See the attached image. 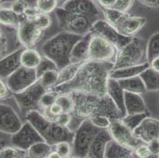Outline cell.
<instances>
[{"mask_svg":"<svg viewBox=\"0 0 159 158\" xmlns=\"http://www.w3.org/2000/svg\"><path fill=\"white\" fill-rule=\"evenodd\" d=\"M75 103L69 129L74 133L82 122L97 115L111 119H121L122 114L108 95L96 96L80 92L70 93Z\"/></svg>","mask_w":159,"mask_h":158,"instance_id":"2","label":"cell"},{"mask_svg":"<svg viewBox=\"0 0 159 158\" xmlns=\"http://www.w3.org/2000/svg\"><path fill=\"white\" fill-rule=\"evenodd\" d=\"M145 63H148L147 43L141 37H135L126 45L117 51L112 69L137 66Z\"/></svg>","mask_w":159,"mask_h":158,"instance_id":"4","label":"cell"},{"mask_svg":"<svg viewBox=\"0 0 159 158\" xmlns=\"http://www.w3.org/2000/svg\"><path fill=\"white\" fill-rule=\"evenodd\" d=\"M159 56V32L154 33L147 43V59L148 63Z\"/></svg>","mask_w":159,"mask_h":158,"instance_id":"35","label":"cell"},{"mask_svg":"<svg viewBox=\"0 0 159 158\" xmlns=\"http://www.w3.org/2000/svg\"><path fill=\"white\" fill-rule=\"evenodd\" d=\"M56 103L63 109V113H72L75 108V103L70 93H58Z\"/></svg>","mask_w":159,"mask_h":158,"instance_id":"36","label":"cell"},{"mask_svg":"<svg viewBox=\"0 0 159 158\" xmlns=\"http://www.w3.org/2000/svg\"><path fill=\"white\" fill-rule=\"evenodd\" d=\"M1 2H2V0H0V3H1Z\"/></svg>","mask_w":159,"mask_h":158,"instance_id":"62","label":"cell"},{"mask_svg":"<svg viewBox=\"0 0 159 158\" xmlns=\"http://www.w3.org/2000/svg\"><path fill=\"white\" fill-rule=\"evenodd\" d=\"M33 21L39 29L44 32L48 29L52 24V19L50 14L44 13H40Z\"/></svg>","mask_w":159,"mask_h":158,"instance_id":"41","label":"cell"},{"mask_svg":"<svg viewBox=\"0 0 159 158\" xmlns=\"http://www.w3.org/2000/svg\"><path fill=\"white\" fill-rule=\"evenodd\" d=\"M89 120L95 127L101 130H104V129L107 130L111 123V119L102 115H94V116L91 117Z\"/></svg>","mask_w":159,"mask_h":158,"instance_id":"44","label":"cell"},{"mask_svg":"<svg viewBox=\"0 0 159 158\" xmlns=\"http://www.w3.org/2000/svg\"><path fill=\"white\" fill-rule=\"evenodd\" d=\"M89 120H86L80 124L74 133L72 141L73 156L80 158L87 157L89 147L99 130Z\"/></svg>","mask_w":159,"mask_h":158,"instance_id":"6","label":"cell"},{"mask_svg":"<svg viewBox=\"0 0 159 158\" xmlns=\"http://www.w3.org/2000/svg\"><path fill=\"white\" fill-rule=\"evenodd\" d=\"M83 63H70L64 67L59 70V78L56 86L70 82L75 78V75L77 74L79 70L80 69Z\"/></svg>","mask_w":159,"mask_h":158,"instance_id":"30","label":"cell"},{"mask_svg":"<svg viewBox=\"0 0 159 158\" xmlns=\"http://www.w3.org/2000/svg\"><path fill=\"white\" fill-rule=\"evenodd\" d=\"M53 149L63 158H69L73 156L72 143L69 142H61L57 143L53 146Z\"/></svg>","mask_w":159,"mask_h":158,"instance_id":"42","label":"cell"},{"mask_svg":"<svg viewBox=\"0 0 159 158\" xmlns=\"http://www.w3.org/2000/svg\"><path fill=\"white\" fill-rule=\"evenodd\" d=\"M73 138L74 132L68 127H63L56 123H52L45 137L44 138V140L53 146L61 142H69L72 143Z\"/></svg>","mask_w":159,"mask_h":158,"instance_id":"19","label":"cell"},{"mask_svg":"<svg viewBox=\"0 0 159 158\" xmlns=\"http://www.w3.org/2000/svg\"><path fill=\"white\" fill-rule=\"evenodd\" d=\"M150 153L154 155H159V138L154 139L147 143Z\"/></svg>","mask_w":159,"mask_h":158,"instance_id":"51","label":"cell"},{"mask_svg":"<svg viewBox=\"0 0 159 158\" xmlns=\"http://www.w3.org/2000/svg\"><path fill=\"white\" fill-rule=\"evenodd\" d=\"M117 51L116 47L109 41L96 35H92L88 60L96 63H113Z\"/></svg>","mask_w":159,"mask_h":158,"instance_id":"7","label":"cell"},{"mask_svg":"<svg viewBox=\"0 0 159 158\" xmlns=\"http://www.w3.org/2000/svg\"><path fill=\"white\" fill-rule=\"evenodd\" d=\"M139 76L145 85L147 92L159 90V73L153 70L149 66Z\"/></svg>","mask_w":159,"mask_h":158,"instance_id":"32","label":"cell"},{"mask_svg":"<svg viewBox=\"0 0 159 158\" xmlns=\"http://www.w3.org/2000/svg\"><path fill=\"white\" fill-rule=\"evenodd\" d=\"M24 47H19L0 59V78L6 80L21 66V53Z\"/></svg>","mask_w":159,"mask_h":158,"instance_id":"17","label":"cell"},{"mask_svg":"<svg viewBox=\"0 0 159 158\" xmlns=\"http://www.w3.org/2000/svg\"><path fill=\"white\" fill-rule=\"evenodd\" d=\"M113 63H96L87 60L82 63L70 82L51 89L56 93L80 92L96 96L107 94V85Z\"/></svg>","mask_w":159,"mask_h":158,"instance_id":"1","label":"cell"},{"mask_svg":"<svg viewBox=\"0 0 159 158\" xmlns=\"http://www.w3.org/2000/svg\"><path fill=\"white\" fill-rule=\"evenodd\" d=\"M149 64H150V67L153 70L159 73V56L158 57L154 58V59H152V60L149 63Z\"/></svg>","mask_w":159,"mask_h":158,"instance_id":"55","label":"cell"},{"mask_svg":"<svg viewBox=\"0 0 159 158\" xmlns=\"http://www.w3.org/2000/svg\"><path fill=\"white\" fill-rule=\"evenodd\" d=\"M6 145H5V142H4V141H2V140H1L0 139V151L3 149V147H5Z\"/></svg>","mask_w":159,"mask_h":158,"instance_id":"57","label":"cell"},{"mask_svg":"<svg viewBox=\"0 0 159 158\" xmlns=\"http://www.w3.org/2000/svg\"><path fill=\"white\" fill-rule=\"evenodd\" d=\"M59 78V70H52L38 78V82L46 90H51L56 85Z\"/></svg>","mask_w":159,"mask_h":158,"instance_id":"34","label":"cell"},{"mask_svg":"<svg viewBox=\"0 0 159 158\" xmlns=\"http://www.w3.org/2000/svg\"><path fill=\"white\" fill-rule=\"evenodd\" d=\"M60 70L58 68L57 65L56 64L54 61L52 60L51 59L46 57V56H43L41 61H40V64L37 66V68L36 69V71H37V76L38 78L40 76L43 74L45 72L48 71V70Z\"/></svg>","mask_w":159,"mask_h":158,"instance_id":"40","label":"cell"},{"mask_svg":"<svg viewBox=\"0 0 159 158\" xmlns=\"http://www.w3.org/2000/svg\"><path fill=\"white\" fill-rule=\"evenodd\" d=\"M65 1H66V0H59V2H60V3H63V2H65Z\"/></svg>","mask_w":159,"mask_h":158,"instance_id":"60","label":"cell"},{"mask_svg":"<svg viewBox=\"0 0 159 158\" xmlns=\"http://www.w3.org/2000/svg\"><path fill=\"white\" fill-rule=\"evenodd\" d=\"M53 150L52 146L42 141L33 144L26 152L28 158H47Z\"/></svg>","mask_w":159,"mask_h":158,"instance_id":"33","label":"cell"},{"mask_svg":"<svg viewBox=\"0 0 159 158\" xmlns=\"http://www.w3.org/2000/svg\"><path fill=\"white\" fill-rule=\"evenodd\" d=\"M11 1L0 3V26L17 29L25 19L24 16L18 15L11 8Z\"/></svg>","mask_w":159,"mask_h":158,"instance_id":"21","label":"cell"},{"mask_svg":"<svg viewBox=\"0 0 159 158\" xmlns=\"http://www.w3.org/2000/svg\"><path fill=\"white\" fill-rule=\"evenodd\" d=\"M38 81L36 70H30L21 66L6 79V82L13 94L18 93Z\"/></svg>","mask_w":159,"mask_h":158,"instance_id":"11","label":"cell"},{"mask_svg":"<svg viewBox=\"0 0 159 158\" xmlns=\"http://www.w3.org/2000/svg\"><path fill=\"white\" fill-rule=\"evenodd\" d=\"M89 33L102 37L109 41L116 47L117 50L122 48L131 40V38L121 35L116 29L107 22L104 18H99L93 22L89 30Z\"/></svg>","mask_w":159,"mask_h":158,"instance_id":"10","label":"cell"},{"mask_svg":"<svg viewBox=\"0 0 159 158\" xmlns=\"http://www.w3.org/2000/svg\"><path fill=\"white\" fill-rule=\"evenodd\" d=\"M143 6L150 8H158L159 0H138Z\"/></svg>","mask_w":159,"mask_h":158,"instance_id":"53","label":"cell"},{"mask_svg":"<svg viewBox=\"0 0 159 158\" xmlns=\"http://www.w3.org/2000/svg\"><path fill=\"white\" fill-rule=\"evenodd\" d=\"M69 158H80V157H78V156H71Z\"/></svg>","mask_w":159,"mask_h":158,"instance_id":"61","label":"cell"},{"mask_svg":"<svg viewBox=\"0 0 159 158\" xmlns=\"http://www.w3.org/2000/svg\"><path fill=\"white\" fill-rule=\"evenodd\" d=\"M102 12L104 16V19L108 23L117 29L130 16L128 13L121 12L113 8H102Z\"/></svg>","mask_w":159,"mask_h":158,"instance_id":"29","label":"cell"},{"mask_svg":"<svg viewBox=\"0 0 159 158\" xmlns=\"http://www.w3.org/2000/svg\"><path fill=\"white\" fill-rule=\"evenodd\" d=\"M149 66H150L149 63H143V64L137 65V66L112 69L110 72V74H109V78L117 81H120L139 76L141 73H143Z\"/></svg>","mask_w":159,"mask_h":158,"instance_id":"26","label":"cell"},{"mask_svg":"<svg viewBox=\"0 0 159 158\" xmlns=\"http://www.w3.org/2000/svg\"><path fill=\"white\" fill-rule=\"evenodd\" d=\"M147 20L142 16H131L127 17L126 20L116 29L121 35L129 38L136 37L139 32L146 25Z\"/></svg>","mask_w":159,"mask_h":158,"instance_id":"20","label":"cell"},{"mask_svg":"<svg viewBox=\"0 0 159 158\" xmlns=\"http://www.w3.org/2000/svg\"><path fill=\"white\" fill-rule=\"evenodd\" d=\"M105 158H136L133 150L122 147L113 141L108 143L105 152Z\"/></svg>","mask_w":159,"mask_h":158,"instance_id":"31","label":"cell"},{"mask_svg":"<svg viewBox=\"0 0 159 158\" xmlns=\"http://www.w3.org/2000/svg\"><path fill=\"white\" fill-rule=\"evenodd\" d=\"M0 47L7 49V41L2 26H0Z\"/></svg>","mask_w":159,"mask_h":158,"instance_id":"54","label":"cell"},{"mask_svg":"<svg viewBox=\"0 0 159 158\" xmlns=\"http://www.w3.org/2000/svg\"><path fill=\"white\" fill-rule=\"evenodd\" d=\"M56 15L59 25L63 31L81 37L89 33L92 25L98 20L88 16L66 12L60 7L56 10Z\"/></svg>","mask_w":159,"mask_h":158,"instance_id":"5","label":"cell"},{"mask_svg":"<svg viewBox=\"0 0 159 158\" xmlns=\"http://www.w3.org/2000/svg\"><path fill=\"white\" fill-rule=\"evenodd\" d=\"M135 0H116L113 9L121 12L128 13L134 5Z\"/></svg>","mask_w":159,"mask_h":158,"instance_id":"46","label":"cell"},{"mask_svg":"<svg viewBox=\"0 0 159 158\" xmlns=\"http://www.w3.org/2000/svg\"><path fill=\"white\" fill-rule=\"evenodd\" d=\"M147 158H159V155H154V154H152V153H151V154H150V156Z\"/></svg>","mask_w":159,"mask_h":158,"instance_id":"59","label":"cell"},{"mask_svg":"<svg viewBox=\"0 0 159 158\" xmlns=\"http://www.w3.org/2000/svg\"><path fill=\"white\" fill-rule=\"evenodd\" d=\"M112 138L108 130H100L89 147L86 158H105V152Z\"/></svg>","mask_w":159,"mask_h":158,"instance_id":"18","label":"cell"},{"mask_svg":"<svg viewBox=\"0 0 159 158\" xmlns=\"http://www.w3.org/2000/svg\"><path fill=\"white\" fill-rule=\"evenodd\" d=\"M65 11L71 14H82L99 19L102 14V8L96 0H66L60 6Z\"/></svg>","mask_w":159,"mask_h":158,"instance_id":"12","label":"cell"},{"mask_svg":"<svg viewBox=\"0 0 159 158\" xmlns=\"http://www.w3.org/2000/svg\"><path fill=\"white\" fill-rule=\"evenodd\" d=\"M40 13V11L37 9V7H36V6L35 7H30V6H29V7L25 10L23 16H24L27 20L33 21Z\"/></svg>","mask_w":159,"mask_h":158,"instance_id":"49","label":"cell"},{"mask_svg":"<svg viewBox=\"0 0 159 158\" xmlns=\"http://www.w3.org/2000/svg\"><path fill=\"white\" fill-rule=\"evenodd\" d=\"M119 82L124 92L140 94V95L147 92L145 85H144L143 82L142 80V78H140V76L134 77V78L124 79V80H120L119 81Z\"/></svg>","mask_w":159,"mask_h":158,"instance_id":"28","label":"cell"},{"mask_svg":"<svg viewBox=\"0 0 159 158\" xmlns=\"http://www.w3.org/2000/svg\"><path fill=\"white\" fill-rule=\"evenodd\" d=\"M22 124L19 115L11 105L0 102V132L12 135L20 130Z\"/></svg>","mask_w":159,"mask_h":158,"instance_id":"15","label":"cell"},{"mask_svg":"<svg viewBox=\"0 0 159 158\" xmlns=\"http://www.w3.org/2000/svg\"><path fill=\"white\" fill-rule=\"evenodd\" d=\"M107 95L113 101L124 117L125 115L124 91L119 81L109 78L107 85Z\"/></svg>","mask_w":159,"mask_h":158,"instance_id":"25","label":"cell"},{"mask_svg":"<svg viewBox=\"0 0 159 158\" xmlns=\"http://www.w3.org/2000/svg\"><path fill=\"white\" fill-rule=\"evenodd\" d=\"M81 37L69 32H60L44 42L41 47L43 56L54 61L58 68L61 69L70 63V52Z\"/></svg>","mask_w":159,"mask_h":158,"instance_id":"3","label":"cell"},{"mask_svg":"<svg viewBox=\"0 0 159 158\" xmlns=\"http://www.w3.org/2000/svg\"><path fill=\"white\" fill-rule=\"evenodd\" d=\"M0 158H28L27 152L15 146H5L0 151Z\"/></svg>","mask_w":159,"mask_h":158,"instance_id":"38","label":"cell"},{"mask_svg":"<svg viewBox=\"0 0 159 158\" xmlns=\"http://www.w3.org/2000/svg\"><path fill=\"white\" fill-rule=\"evenodd\" d=\"M47 158H63L61 156H60L56 150H53L51 153H49V155L48 156Z\"/></svg>","mask_w":159,"mask_h":158,"instance_id":"56","label":"cell"},{"mask_svg":"<svg viewBox=\"0 0 159 158\" xmlns=\"http://www.w3.org/2000/svg\"><path fill=\"white\" fill-rule=\"evenodd\" d=\"M25 0H12L11 2V8L15 14L22 16L25 10L29 7Z\"/></svg>","mask_w":159,"mask_h":158,"instance_id":"45","label":"cell"},{"mask_svg":"<svg viewBox=\"0 0 159 158\" xmlns=\"http://www.w3.org/2000/svg\"><path fill=\"white\" fill-rule=\"evenodd\" d=\"M133 153L136 158H147L151 154L148 146L145 143H141L133 150Z\"/></svg>","mask_w":159,"mask_h":158,"instance_id":"47","label":"cell"},{"mask_svg":"<svg viewBox=\"0 0 159 158\" xmlns=\"http://www.w3.org/2000/svg\"><path fill=\"white\" fill-rule=\"evenodd\" d=\"M46 91L47 90L37 81L22 92L13 94V97L21 112L25 115L28 111L32 110H39L40 100Z\"/></svg>","mask_w":159,"mask_h":158,"instance_id":"9","label":"cell"},{"mask_svg":"<svg viewBox=\"0 0 159 158\" xmlns=\"http://www.w3.org/2000/svg\"><path fill=\"white\" fill-rule=\"evenodd\" d=\"M57 93L52 90H48L43 94L39 102V110L42 111L45 108H49L52 104L56 102Z\"/></svg>","mask_w":159,"mask_h":158,"instance_id":"43","label":"cell"},{"mask_svg":"<svg viewBox=\"0 0 159 158\" xmlns=\"http://www.w3.org/2000/svg\"><path fill=\"white\" fill-rule=\"evenodd\" d=\"M11 96H13V93L7 86L6 80L0 78V102L7 100Z\"/></svg>","mask_w":159,"mask_h":158,"instance_id":"48","label":"cell"},{"mask_svg":"<svg viewBox=\"0 0 159 158\" xmlns=\"http://www.w3.org/2000/svg\"><path fill=\"white\" fill-rule=\"evenodd\" d=\"M42 141L44 140L41 135L27 121L23 123L18 131L11 135L13 146L25 151H27L33 144Z\"/></svg>","mask_w":159,"mask_h":158,"instance_id":"13","label":"cell"},{"mask_svg":"<svg viewBox=\"0 0 159 158\" xmlns=\"http://www.w3.org/2000/svg\"><path fill=\"white\" fill-rule=\"evenodd\" d=\"M125 115L148 113L147 104L140 94L124 92Z\"/></svg>","mask_w":159,"mask_h":158,"instance_id":"23","label":"cell"},{"mask_svg":"<svg viewBox=\"0 0 159 158\" xmlns=\"http://www.w3.org/2000/svg\"><path fill=\"white\" fill-rule=\"evenodd\" d=\"M17 29V37L24 48L33 47L41 40L44 31L39 29L33 21L25 19Z\"/></svg>","mask_w":159,"mask_h":158,"instance_id":"14","label":"cell"},{"mask_svg":"<svg viewBox=\"0 0 159 158\" xmlns=\"http://www.w3.org/2000/svg\"><path fill=\"white\" fill-rule=\"evenodd\" d=\"M25 116V121L29 122L44 139L52 123L48 121L42 115L40 110H32L28 111Z\"/></svg>","mask_w":159,"mask_h":158,"instance_id":"24","label":"cell"},{"mask_svg":"<svg viewBox=\"0 0 159 158\" xmlns=\"http://www.w3.org/2000/svg\"><path fill=\"white\" fill-rule=\"evenodd\" d=\"M6 52H7V48H3V47H0V56H3V54H5Z\"/></svg>","mask_w":159,"mask_h":158,"instance_id":"58","label":"cell"},{"mask_svg":"<svg viewBox=\"0 0 159 158\" xmlns=\"http://www.w3.org/2000/svg\"><path fill=\"white\" fill-rule=\"evenodd\" d=\"M42 56L38 51L33 47L23 48L21 53V66L27 69L36 70L40 64Z\"/></svg>","mask_w":159,"mask_h":158,"instance_id":"27","label":"cell"},{"mask_svg":"<svg viewBox=\"0 0 159 158\" xmlns=\"http://www.w3.org/2000/svg\"><path fill=\"white\" fill-rule=\"evenodd\" d=\"M148 113H139V114H130V115H125L124 117L121 118L124 124L134 131L136 127H139L143 120L147 116H149Z\"/></svg>","mask_w":159,"mask_h":158,"instance_id":"37","label":"cell"},{"mask_svg":"<svg viewBox=\"0 0 159 158\" xmlns=\"http://www.w3.org/2000/svg\"><path fill=\"white\" fill-rule=\"evenodd\" d=\"M59 0H36V7L40 13L50 14L56 11L59 6Z\"/></svg>","mask_w":159,"mask_h":158,"instance_id":"39","label":"cell"},{"mask_svg":"<svg viewBox=\"0 0 159 158\" xmlns=\"http://www.w3.org/2000/svg\"><path fill=\"white\" fill-rule=\"evenodd\" d=\"M133 132L139 141L145 144L154 139L159 138V120L149 115L143 120Z\"/></svg>","mask_w":159,"mask_h":158,"instance_id":"16","label":"cell"},{"mask_svg":"<svg viewBox=\"0 0 159 158\" xmlns=\"http://www.w3.org/2000/svg\"><path fill=\"white\" fill-rule=\"evenodd\" d=\"M91 37H92V35L89 33L82 36L76 42V43L72 48L71 52H70V63H83L85 61L88 60Z\"/></svg>","mask_w":159,"mask_h":158,"instance_id":"22","label":"cell"},{"mask_svg":"<svg viewBox=\"0 0 159 158\" xmlns=\"http://www.w3.org/2000/svg\"><path fill=\"white\" fill-rule=\"evenodd\" d=\"M70 121H71V113H63L58 117L56 123L63 127H68L70 124Z\"/></svg>","mask_w":159,"mask_h":158,"instance_id":"50","label":"cell"},{"mask_svg":"<svg viewBox=\"0 0 159 158\" xmlns=\"http://www.w3.org/2000/svg\"><path fill=\"white\" fill-rule=\"evenodd\" d=\"M107 130L112 141L122 147L133 150L136 146L143 143L135 137L133 130L124 124L121 119L111 120L110 125Z\"/></svg>","mask_w":159,"mask_h":158,"instance_id":"8","label":"cell"},{"mask_svg":"<svg viewBox=\"0 0 159 158\" xmlns=\"http://www.w3.org/2000/svg\"><path fill=\"white\" fill-rule=\"evenodd\" d=\"M101 8H113L116 0H96Z\"/></svg>","mask_w":159,"mask_h":158,"instance_id":"52","label":"cell"}]
</instances>
